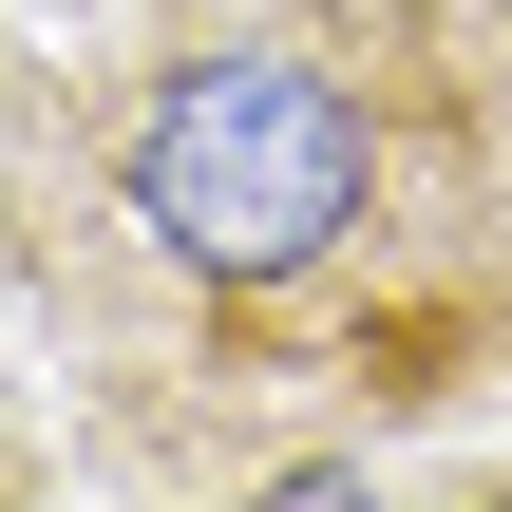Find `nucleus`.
I'll use <instances>...</instances> for the list:
<instances>
[{
    "label": "nucleus",
    "instance_id": "obj_1",
    "mask_svg": "<svg viewBox=\"0 0 512 512\" xmlns=\"http://www.w3.org/2000/svg\"><path fill=\"white\" fill-rule=\"evenodd\" d=\"M0 266L152 475L266 399L512 380V0H114L0 57Z\"/></svg>",
    "mask_w": 512,
    "mask_h": 512
}]
</instances>
